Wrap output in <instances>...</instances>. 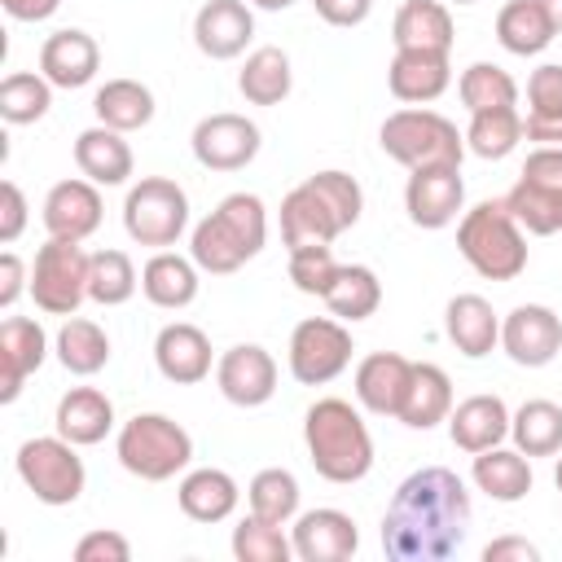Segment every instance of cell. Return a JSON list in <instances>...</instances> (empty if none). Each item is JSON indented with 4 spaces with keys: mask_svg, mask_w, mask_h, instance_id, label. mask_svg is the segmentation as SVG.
Returning <instances> with one entry per match:
<instances>
[{
    "mask_svg": "<svg viewBox=\"0 0 562 562\" xmlns=\"http://www.w3.org/2000/svg\"><path fill=\"white\" fill-rule=\"evenodd\" d=\"M465 531L470 492L448 465L413 470L382 514V549L395 562H443L461 549Z\"/></svg>",
    "mask_w": 562,
    "mask_h": 562,
    "instance_id": "cell-1",
    "label": "cell"
},
{
    "mask_svg": "<svg viewBox=\"0 0 562 562\" xmlns=\"http://www.w3.org/2000/svg\"><path fill=\"white\" fill-rule=\"evenodd\" d=\"M303 443L325 483H360L373 470V435L364 417L338 395H325L307 408Z\"/></svg>",
    "mask_w": 562,
    "mask_h": 562,
    "instance_id": "cell-2",
    "label": "cell"
},
{
    "mask_svg": "<svg viewBox=\"0 0 562 562\" xmlns=\"http://www.w3.org/2000/svg\"><path fill=\"white\" fill-rule=\"evenodd\" d=\"M268 241V211L255 193H228L206 220L193 224L189 237V259L211 272V277H228L237 272L246 259H255Z\"/></svg>",
    "mask_w": 562,
    "mask_h": 562,
    "instance_id": "cell-3",
    "label": "cell"
},
{
    "mask_svg": "<svg viewBox=\"0 0 562 562\" xmlns=\"http://www.w3.org/2000/svg\"><path fill=\"white\" fill-rule=\"evenodd\" d=\"M457 250L487 281H514L527 268V233L509 215L505 198L501 202H479V206L461 211V220H457Z\"/></svg>",
    "mask_w": 562,
    "mask_h": 562,
    "instance_id": "cell-4",
    "label": "cell"
},
{
    "mask_svg": "<svg viewBox=\"0 0 562 562\" xmlns=\"http://www.w3.org/2000/svg\"><path fill=\"white\" fill-rule=\"evenodd\" d=\"M114 452L127 474H136L145 483H167L193 461V439L167 413H136L123 422Z\"/></svg>",
    "mask_w": 562,
    "mask_h": 562,
    "instance_id": "cell-5",
    "label": "cell"
},
{
    "mask_svg": "<svg viewBox=\"0 0 562 562\" xmlns=\"http://www.w3.org/2000/svg\"><path fill=\"white\" fill-rule=\"evenodd\" d=\"M378 140H382L386 158H395L408 171L439 167V162L461 167V158H465V132H457L452 119H443L426 105H408V110L386 114Z\"/></svg>",
    "mask_w": 562,
    "mask_h": 562,
    "instance_id": "cell-6",
    "label": "cell"
},
{
    "mask_svg": "<svg viewBox=\"0 0 562 562\" xmlns=\"http://www.w3.org/2000/svg\"><path fill=\"white\" fill-rule=\"evenodd\" d=\"M13 465H18V479L26 483V492L40 505H75L83 496L88 470H83L75 443L61 439V435L26 439L18 448V457H13Z\"/></svg>",
    "mask_w": 562,
    "mask_h": 562,
    "instance_id": "cell-7",
    "label": "cell"
},
{
    "mask_svg": "<svg viewBox=\"0 0 562 562\" xmlns=\"http://www.w3.org/2000/svg\"><path fill=\"white\" fill-rule=\"evenodd\" d=\"M123 228L140 246H176L189 228V193L167 176H145L123 198Z\"/></svg>",
    "mask_w": 562,
    "mask_h": 562,
    "instance_id": "cell-8",
    "label": "cell"
},
{
    "mask_svg": "<svg viewBox=\"0 0 562 562\" xmlns=\"http://www.w3.org/2000/svg\"><path fill=\"white\" fill-rule=\"evenodd\" d=\"M88 250L70 237H48L31 263V299L48 316H75L88 299Z\"/></svg>",
    "mask_w": 562,
    "mask_h": 562,
    "instance_id": "cell-9",
    "label": "cell"
},
{
    "mask_svg": "<svg viewBox=\"0 0 562 562\" xmlns=\"http://www.w3.org/2000/svg\"><path fill=\"white\" fill-rule=\"evenodd\" d=\"M351 329L338 316H307L290 334V378L299 386H325L351 364Z\"/></svg>",
    "mask_w": 562,
    "mask_h": 562,
    "instance_id": "cell-10",
    "label": "cell"
},
{
    "mask_svg": "<svg viewBox=\"0 0 562 562\" xmlns=\"http://www.w3.org/2000/svg\"><path fill=\"white\" fill-rule=\"evenodd\" d=\"M189 145H193V158L206 171H241V167L255 162V154H259L263 140H259V127L246 114L220 110V114L198 119Z\"/></svg>",
    "mask_w": 562,
    "mask_h": 562,
    "instance_id": "cell-11",
    "label": "cell"
},
{
    "mask_svg": "<svg viewBox=\"0 0 562 562\" xmlns=\"http://www.w3.org/2000/svg\"><path fill=\"white\" fill-rule=\"evenodd\" d=\"M404 211L417 228H448L457 224V215L465 211V180H461V167L452 162H439V167H417L408 171V184H404Z\"/></svg>",
    "mask_w": 562,
    "mask_h": 562,
    "instance_id": "cell-12",
    "label": "cell"
},
{
    "mask_svg": "<svg viewBox=\"0 0 562 562\" xmlns=\"http://www.w3.org/2000/svg\"><path fill=\"white\" fill-rule=\"evenodd\" d=\"M501 351L522 369H544L562 351V316L544 303H518L501 321Z\"/></svg>",
    "mask_w": 562,
    "mask_h": 562,
    "instance_id": "cell-13",
    "label": "cell"
},
{
    "mask_svg": "<svg viewBox=\"0 0 562 562\" xmlns=\"http://www.w3.org/2000/svg\"><path fill=\"white\" fill-rule=\"evenodd\" d=\"M215 386L237 408H259L277 395V360L259 342H237L215 360Z\"/></svg>",
    "mask_w": 562,
    "mask_h": 562,
    "instance_id": "cell-14",
    "label": "cell"
},
{
    "mask_svg": "<svg viewBox=\"0 0 562 562\" xmlns=\"http://www.w3.org/2000/svg\"><path fill=\"white\" fill-rule=\"evenodd\" d=\"M255 35V13L246 0H206L193 13V44L211 61H233Z\"/></svg>",
    "mask_w": 562,
    "mask_h": 562,
    "instance_id": "cell-15",
    "label": "cell"
},
{
    "mask_svg": "<svg viewBox=\"0 0 562 562\" xmlns=\"http://www.w3.org/2000/svg\"><path fill=\"white\" fill-rule=\"evenodd\" d=\"M452 83V61L448 53H430V48H395L391 66H386V88L395 101L404 105H430L448 92Z\"/></svg>",
    "mask_w": 562,
    "mask_h": 562,
    "instance_id": "cell-16",
    "label": "cell"
},
{
    "mask_svg": "<svg viewBox=\"0 0 562 562\" xmlns=\"http://www.w3.org/2000/svg\"><path fill=\"white\" fill-rule=\"evenodd\" d=\"M101 215H105V202H101V184H92V180H57L44 198L48 237L88 241L101 228Z\"/></svg>",
    "mask_w": 562,
    "mask_h": 562,
    "instance_id": "cell-17",
    "label": "cell"
},
{
    "mask_svg": "<svg viewBox=\"0 0 562 562\" xmlns=\"http://www.w3.org/2000/svg\"><path fill=\"white\" fill-rule=\"evenodd\" d=\"M294 558L299 562H347L360 549L356 518L342 509H307L294 518Z\"/></svg>",
    "mask_w": 562,
    "mask_h": 562,
    "instance_id": "cell-18",
    "label": "cell"
},
{
    "mask_svg": "<svg viewBox=\"0 0 562 562\" xmlns=\"http://www.w3.org/2000/svg\"><path fill=\"white\" fill-rule=\"evenodd\" d=\"M48 334L31 316H9L0 325V404H13L22 395V382L44 364Z\"/></svg>",
    "mask_w": 562,
    "mask_h": 562,
    "instance_id": "cell-19",
    "label": "cell"
},
{
    "mask_svg": "<svg viewBox=\"0 0 562 562\" xmlns=\"http://www.w3.org/2000/svg\"><path fill=\"white\" fill-rule=\"evenodd\" d=\"M97 70H101V48L79 26H61L40 44V75L53 88H83L97 79Z\"/></svg>",
    "mask_w": 562,
    "mask_h": 562,
    "instance_id": "cell-20",
    "label": "cell"
},
{
    "mask_svg": "<svg viewBox=\"0 0 562 562\" xmlns=\"http://www.w3.org/2000/svg\"><path fill=\"white\" fill-rule=\"evenodd\" d=\"M211 338L198 329V325H189V321H171V325H162L158 329V338H154V364H158V373L167 378V382H176V386H193V382H202L206 373H211Z\"/></svg>",
    "mask_w": 562,
    "mask_h": 562,
    "instance_id": "cell-21",
    "label": "cell"
},
{
    "mask_svg": "<svg viewBox=\"0 0 562 562\" xmlns=\"http://www.w3.org/2000/svg\"><path fill=\"white\" fill-rule=\"evenodd\" d=\"M413 378V360L400 351H369L356 364V400L360 408L378 413V417H400L404 391Z\"/></svg>",
    "mask_w": 562,
    "mask_h": 562,
    "instance_id": "cell-22",
    "label": "cell"
},
{
    "mask_svg": "<svg viewBox=\"0 0 562 562\" xmlns=\"http://www.w3.org/2000/svg\"><path fill=\"white\" fill-rule=\"evenodd\" d=\"M338 233H342L338 215L325 206V198H321L307 180L294 184V189L281 198V241H285V250H299V246H329Z\"/></svg>",
    "mask_w": 562,
    "mask_h": 562,
    "instance_id": "cell-23",
    "label": "cell"
},
{
    "mask_svg": "<svg viewBox=\"0 0 562 562\" xmlns=\"http://www.w3.org/2000/svg\"><path fill=\"white\" fill-rule=\"evenodd\" d=\"M443 334L465 360H483L501 342V316L483 294H452L443 307Z\"/></svg>",
    "mask_w": 562,
    "mask_h": 562,
    "instance_id": "cell-24",
    "label": "cell"
},
{
    "mask_svg": "<svg viewBox=\"0 0 562 562\" xmlns=\"http://www.w3.org/2000/svg\"><path fill=\"white\" fill-rule=\"evenodd\" d=\"M75 167L83 180L101 184V189H114V184H127L132 176V145L123 140V132L97 123V127H83L75 136Z\"/></svg>",
    "mask_w": 562,
    "mask_h": 562,
    "instance_id": "cell-25",
    "label": "cell"
},
{
    "mask_svg": "<svg viewBox=\"0 0 562 562\" xmlns=\"http://www.w3.org/2000/svg\"><path fill=\"white\" fill-rule=\"evenodd\" d=\"M53 426H57V435L70 439L75 448H92V443H101V439L114 430V404H110V395L97 391V386H70V391L57 400Z\"/></svg>",
    "mask_w": 562,
    "mask_h": 562,
    "instance_id": "cell-26",
    "label": "cell"
},
{
    "mask_svg": "<svg viewBox=\"0 0 562 562\" xmlns=\"http://www.w3.org/2000/svg\"><path fill=\"white\" fill-rule=\"evenodd\" d=\"M509 408H505V400L501 395H470V400H461V404H452V413H448V435H452V443L461 448V452H483V448H496V443H505V435H509Z\"/></svg>",
    "mask_w": 562,
    "mask_h": 562,
    "instance_id": "cell-27",
    "label": "cell"
},
{
    "mask_svg": "<svg viewBox=\"0 0 562 562\" xmlns=\"http://www.w3.org/2000/svg\"><path fill=\"white\" fill-rule=\"evenodd\" d=\"M176 501L184 509V518L193 522H224L237 501H241V487L228 470H215V465H202V470H189L176 487Z\"/></svg>",
    "mask_w": 562,
    "mask_h": 562,
    "instance_id": "cell-28",
    "label": "cell"
},
{
    "mask_svg": "<svg viewBox=\"0 0 562 562\" xmlns=\"http://www.w3.org/2000/svg\"><path fill=\"white\" fill-rule=\"evenodd\" d=\"M395 48H430V53H452L457 26L443 0H404L391 22Z\"/></svg>",
    "mask_w": 562,
    "mask_h": 562,
    "instance_id": "cell-29",
    "label": "cell"
},
{
    "mask_svg": "<svg viewBox=\"0 0 562 562\" xmlns=\"http://www.w3.org/2000/svg\"><path fill=\"white\" fill-rule=\"evenodd\" d=\"M198 263L193 259H184V255H176V250H158L145 268H140V294L154 303V307H162V312H180V307H189L193 299H198Z\"/></svg>",
    "mask_w": 562,
    "mask_h": 562,
    "instance_id": "cell-30",
    "label": "cell"
},
{
    "mask_svg": "<svg viewBox=\"0 0 562 562\" xmlns=\"http://www.w3.org/2000/svg\"><path fill=\"white\" fill-rule=\"evenodd\" d=\"M470 479L483 496L501 501V505H514L531 492V457H522L518 448H483L474 452V465H470Z\"/></svg>",
    "mask_w": 562,
    "mask_h": 562,
    "instance_id": "cell-31",
    "label": "cell"
},
{
    "mask_svg": "<svg viewBox=\"0 0 562 562\" xmlns=\"http://www.w3.org/2000/svg\"><path fill=\"white\" fill-rule=\"evenodd\" d=\"M448 413H452V378L430 360L413 364V378H408V391L400 404V422L408 430H430V426L448 422Z\"/></svg>",
    "mask_w": 562,
    "mask_h": 562,
    "instance_id": "cell-32",
    "label": "cell"
},
{
    "mask_svg": "<svg viewBox=\"0 0 562 562\" xmlns=\"http://www.w3.org/2000/svg\"><path fill=\"white\" fill-rule=\"evenodd\" d=\"M294 88V70H290V53L277 44H263L246 57V66L237 70V92L250 105H281Z\"/></svg>",
    "mask_w": 562,
    "mask_h": 562,
    "instance_id": "cell-33",
    "label": "cell"
},
{
    "mask_svg": "<svg viewBox=\"0 0 562 562\" xmlns=\"http://www.w3.org/2000/svg\"><path fill=\"white\" fill-rule=\"evenodd\" d=\"M92 114L97 123L114 127V132H140L154 119V92L140 79H105L92 97Z\"/></svg>",
    "mask_w": 562,
    "mask_h": 562,
    "instance_id": "cell-34",
    "label": "cell"
},
{
    "mask_svg": "<svg viewBox=\"0 0 562 562\" xmlns=\"http://www.w3.org/2000/svg\"><path fill=\"white\" fill-rule=\"evenodd\" d=\"M496 40L514 57H536L553 44V22L540 0H505L496 13Z\"/></svg>",
    "mask_w": 562,
    "mask_h": 562,
    "instance_id": "cell-35",
    "label": "cell"
},
{
    "mask_svg": "<svg viewBox=\"0 0 562 562\" xmlns=\"http://www.w3.org/2000/svg\"><path fill=\"white\" fill-rule=\"evenodd\" d=\"M53 351H57L61 369L75 373V378H92V373H101L110 364V338L88 316H66V325L53 338Z\"/></svg>",
    "mask_w": 562,
    "mask_h": 562,
    "instance_id": "cell-36",
    "label": "cell"
},
{
    "mask_svg": "<svg viewBox=\"0 0 562 562\" xmlns=\"http://www.w3.org/2000/svg\"><path fill=\"white\" fill-rule=\"evenodd\" d=\"M325 307H329V316L351 321V325L364 321V316H373L382 307V281H378V272L364 268V263H338V277L325 290Z\"/></svg>",
    "mask_w": 562,
    "mask_h": 562,
    "instance_id": "cell-37",
    "label": "cell"
},
{
    "mask_svg": "<svg viewBox=\"0 0 562 562\" xmlns=\"http://www.w3.org/2000/svg\"><path fill=\"white\" fill-rule=\"evenodd\" d=\"M509 439L522 457H558L562 452V404L527 400L509 417Z\"/></svg>",
    "mask_w": 562,
    "mask_h": 562,
    "instance_id": "cell-38",
    "label": "cell"
},
{
    "mask_svg": "<svg viewBox=\"0 0 562 562\" xmlns=\"http://www.w3.org/2000/svg\"><path fill=\"white\" fill-rule=\"evenodd\" d=\"M522 140V114L518 105H505V110H479L470 114V127H465V149L496 162V158H509Z\"/></svg>",
    "mask_w": 562,
    "mask_h": 562,
    "instance_id": "cell-39",
    "label": "cell"
},
{
    "mask_svg": "<svg viewBox=\"0 0 562 562\" xmlns=\"http://www.w3.org/2000/svg\"><path fill=\"white\" fill-rule=\"evenodd\" d=\"M457 92H461V105H465L470 114L518 105V83H514V75H509L505 66H496V61H474V66H465L461 79H457Z\"/></svg>",
    "mask_w": 562,
    "mask_h": 562,
    "instance_id": "cell-40",
    "label": "cell"
},
{
    "mask_svg": "<svg viewBox=\"0 0 562 562\" xmlns=\"http://www.w3.org/2000/svg\"><path fill=\"white\" fill-rule=\"evenodd\" d=\"M53 105V83L35 70H13L0 79V119L13 123V127H26V123H40Z\"/></svg>",
    "mask_w": 562,
    "mask_h": 562,
    "instance_id": "cell-41",
    "label": "cell"
},
{
    "mask_svg": "<svg viewBox=\"0 0 562 562\" xmlns=\"http://www.w3.org/2000/svg\"><path fill=\"white\" fill-rule=\"evenodd\" d=\"M140 277H136V263L123 255V250H97L88 259V299L101 303V307H119L136 294Z\"/></svg>",
    "mask_w": 562,
    "mask_h": 562,
    "instance_id": "cell-42",
    "label": "cell"
},
{
    "mask_svg": "<svg viewBox=\"0 0 562 562\" xmlns=\"http://www.w3.org/2000/svg\"><path fill=\"white\" fill-rule=\"evenodd\" d=\"M299 479L290 474V470H281V465H268V470H259L255 479H250V487H246V501H250V514H259V518H268V522H290L294 514H299Z\"/></svg>",
    "mask_w": 562,
    "mask_h": 562,
    "instance_id": "cell-43",
    "label": "cell"
},
{
    "mask_svg": "<svg viewBox=\"0 0 562 562\" xmlns=\"http://www.w3.org/2000/svg\"><path fill=\"white\" fill-rule=\"evenodd\" d=\"M233 558L237 562H290L294 558V540L281 531V522L246 514L233 527Z\"/></svg>",
    "mask_w": 562,
    "mask_h": 562,
    "instance_id": "cell-44",
    "label": "cell"
},
{
    "mask_svg": "<svg viewBox=\"0 0 562 562\" xmlns=\"http://www.w3.org/2000/svg\"><path fill=\"white\" fill-rule=\"evenodd\" d=\"M307 184L325 198V206L338 215V224H342V233L360 220V211H364V193H360V184H356V176H347V171H338V167H329V171H316V176H307Z\"/></svg>",
    "mask_w": 562,
    "mask_h": 562,
    "instance_id": "cell-45",
    "label": "cell"
},
{
    "mask_svg": "<svg viewBox=\"0 0 562 562\" xmlns=\"http://www.w3.org/2000/svg\"><path fill=\"white\" fill-rule=\"evenodd\" d=\"M334 277H338V259H334L329 246H299V250H290V281H294L299 294L325 299Z\"/></svg>",
    "mask_w": 562,
    "mask_h": 562,
    "instance_id": "cell-46",
    "label": "cell"
},
{
    "mask_svg": "<svg viewBox=\"0 0 562 562\" xmlns=\"http://www.w3.org/2000/svg\"><path fill=\"white\" fill-rule=\"evenodd\" d=\"M518 180H527L531 189H540V193H549V198L562 202V145H536L527 154ZM558 233H562V220H558Z\"/></svg>",
    "mask_w": 562,
    "mask_h": 562,
    "instance_id": "cell-47",
    "label": "cell"
},
{
    "mask_svg": "<svg viewBox=\"0 0 562 562\" xmlns=\"http://www.w3.org/2000/svg\"><path fill=\"white\" fill-rule=\"evenodd\" d=\"M527 114H540V119H553L562 114V66L558 61H544L531 70L527 79Z\"/></svg>",
    "mask_w": 562,
    "mask_h": 562,
    "instance_id": "cell-48",
    "label": "cell"
},
{
    "mask_svg": "<svg viewBox=\"0 0 562 562\" xmlns=\"http://www.w3.org/2000/svg\"><path fill=\"white\" fill-rule=\"evenodd\" d=\"M127 558H132V544L119 531H88L75 544V562H127Z\"/></svg>",
    "mask_w": 562,
    "mask_h": 562,
    "instance_id": "cell-49",
    "label": "cell"
},
{
    "mask_svg": "<svg viewBox=\"0 0 562 562\" xmlns=\"http://www.w3.org/2000/svg\"><path fill=\"white\" fill-rule=\"evenodd\" d=\"M26 228V198L13 180H0V241L13 246Z\"/></svg>",
    "mask_w": 562,
    "mask_h": 562,
    "instance_id": "cell-50",
    "label": "cell"
},
{
    "mask_svg": "<svg viewBox=\"0 0 562 562\" xmlns=\"http://www.w3.org/2000/svg\"><path fill=\"white\" fill-rule=\"evenodd\" d=\"M316 18L329 22V26H360L373 9V0H312Z\"/></svg>",
    "mask_w": 562,
    "mask_h": 562,
    "instance_id": "cell-51",
    "label": "cell"
},
{
    "mask_svg": "<svg viewBox=\"0 0 562 562\" xmlns=\"http://www.w3.org/2000/svg\"><path fill=\"white\" fill-rule=\"evenodd\" d=\"M22 290H31L26 263H22L13 250H4V255H0V307H13V303L22 299Z\"/></svg>",
    "mask_w": 562,
    "mask_h": 562,
    "instance_id": "cell-52",
    "label": "cell"
},
{
    "mask_svg": "<svg viewBox=\"0 0 562 562\" xmlns=\"http://www.w3.org/2000/svg\"><path fill=\"white\" fill-rule=\"evenodd\" d=\"M483 562H540V549L522 536H501L483 549Z\"/></svg>",
    "mask_w": 562,
    "mask_h": 562,
    "instance_id": "cell-53",
    "label": "cell"
},
{
    "mask_svg": "<svg viewBox=\"0 0 562 562\" xmlns=\"http://www.w3.org/2000/svg\"><path fill=\"white\" fill-rule=\"evenodd\" d=\"M522 136L536 140V145H562V114H553V119L527 114V119H522Z\"/></svg>",
    "mask_w": 562,
    "mask_h": 562,
    "instance_id": "cell-54",
    "label": "cell"
},
{
    "mask_svg": "<svg viewBox=\"0 0 562 562\" xmlns=\"http://www.w3.org/2000/svg\"><path fill=\"white\" fill-rule=\"evenodd\" d=\"M0 4H4V13L18 18V22H44V18L57 13L61 0H0Z\"/></svg>",
    "mask_w": 562,
    "mask_h": 562,
    "instance_id": "cell-55",
    "label": "cell"
},
{
    "mask_svg": "<svg viewBox=\"0 0 562 562\" xmlns=\"http://www.w3.org/2000/svg\"><path fill=\"white\" fill-rule=\"evenodd\" d=\"M540 4H544L549 22H553V35H562V0H540Z\"/></svg>",
    "mask_w": 562,
    "mask_h": 562,
    "instance_id": "cell-56",
    "label": "cell"
},
{
    "mask_svg": "<svg viewBox=\"0 0 562 562\" xmlns=\"http://www.w3.org/2000/svg\"><path fill=\"white\" fill-rule=\"evenodd\" d=\"M255 9H268V13H281V9H290L294 0H250Z\"/></svg>",
    "mask_w": 562,
    "mask_h": 562,
    "instance_id": "cell-57",
    "label": "cell"
},
{
    "mask_svg": "<svg viewBox=\"0 0 562 562\" xmlns=\"http://www.w3.org/2000/svg\"><path fill=\"white\" fill-rule=\"evenodd\" d=\"M553 483H558V492H562V452H558V465H553Z\"/></svg>",
    "mask_w": 562,
    "mask_h": 562,
    "instance_id": "cell-58",
    "label": "cell"
},
{
    "mask_svg": "<svg viewBox=\"0 0 562 562\" xmlns=\"http://www.w3.org/2000/svg\"><path fill=\"white\" fill-rule=\"evenodd\" d=\"M457 4H474V0H457Z\"/></svg>",
    "mask_w": 562,
    "mask_h": 562,
    "instance_id": "cell-59",
    "label": "cell"
}]
</instances>
